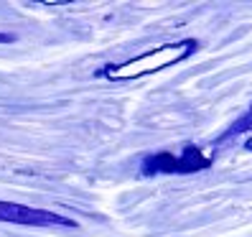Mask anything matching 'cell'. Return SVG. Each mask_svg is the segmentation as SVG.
I'll list each match as a JSON object with an SVG mask.
<instances>
[{
  "label": "cell",
  "instance_id": "cell-1",
  "mask_svg": "<svg viewBox=\"0 0 252 237\" xmlns=\"http://www.w3.org/2000/svg\"><path fill=\"white\" fill-rule=\"evenodd\" d=\"M191 51H194V43L184 41V43H166V46H158L153 51H148L138 59H130V62L120 64V67H110L107 77L110 79H138L145 77V74H153L158 69H166L176 62L186 59Z\"/></svg>",
  "mask_w": 252,
  "mask_h": 237
},
{
  "label": "cell",
  "instance_id": "cell-2",
  "mask_svg": "<svg viewBox=\"0 0 252 237\" xmlns=\"http://www.w3.org/2000/svg\"><path fill=\"white\" fill-rule=\"evenodd\" d=\"M0 222H13V225H26V227H77L74 219H66L56 212L31 209V206L13 202H0Z\"/></svg>",
  "mask_w": 252,
  "mask_h": 237
},
{
  "label": "cell",
  "instance_id": "cell-3",
  "mask_svg": "<svg viewBox=\"0 0 252 237\" xmlns=\"http://www.w3.org/2000/svg\"><path fill=\"white\" fill-rule=\"evenodd\" d=\"M8 41H13V36H8V34H0V43H8Z\"/></svg>",
  "mask_w": 252,
  "mask_h": 237
}]
</instances>
